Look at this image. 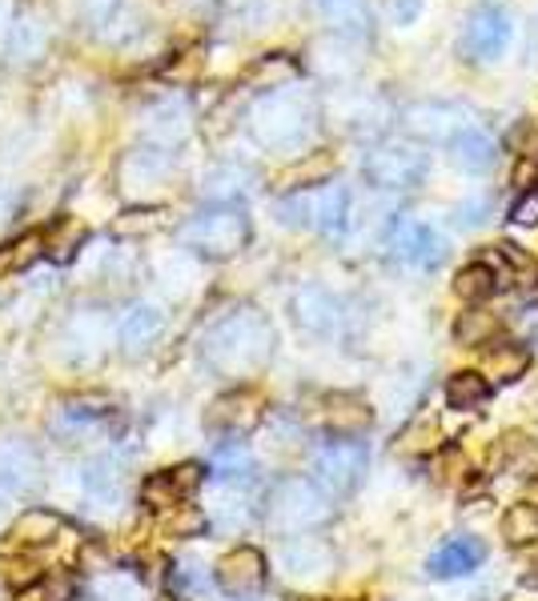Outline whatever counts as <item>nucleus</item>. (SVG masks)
<instances>
[{
    "label": "nucleus",
    "instance_id": "obj_24",
    "mask_svg": "<svg viewBox=\"0 0 538 601\" xmlns=\"http://www.w3.org/2000/svg\"><path fill=\"white\" fill-rule=\"evenodd\" d=\"M370 409H366V401H358V397H330L326 401V425L338 437H358V433L370 430Z\"/></svg>",
    "mask_w": 538,
    "mask_h": 601
},
{
    "label": "nucleus",
    "instance_id": "obj_6",
    "mask_svg": "<svg viewBox=\"0 0 538 601\" xmlns=\"http://www.w3.org/2000/svg\"><path fill=\"white\" fill-rule=\"evenodd\" d=\"M186 245L205 257H234L250 241V217L241 205H210L186 225Z\"/></svg>",
    "mask_w": 538,
    "mask_h": 601
},
{
    "label": "nucleus",
    "instance_id": "obj_23",
    "mask_svg": "<svg viewBox=\"0 0 538 601\" xmlns=\"http://www.w3.org/2000/svg\"><path fill=\"white\" fill-rule=\"evenodd\" d=\"M57 538H64V521L49 509H28L13 521L16 545H49Z\"/></svg>",
    "mask_w": 538,
    "mask_h": 601
},
{
    "label": "nucleus",
    "instance_id": "obj_5",
    "mask_svg": "<svg viewBox=\"0 0 538 601\" xmlns=\"http://www.w3.org/2000/svg\"><path fill=\"white\" fill-rule=\"evenodd\" d=\"M277 217L282 225L294 229H318V233H342L346 217H350V193L342 184H322V189H301L286 193L277 201Z\"/></svg>",
    "mask_w": 538,
    "mask_h": 601
},
{
    "label": "nucleus",
    "instance_id": "obj_39",
    "mask_svg": "<svg viewBox=\"0 0 538 601\" xmlns=\"http://www.w3.org/2000/svg\"><path fill=\"white\" fill-rule=\"evenodd\" d=\"M0 574H4V581L16 589H28V586H37V565L25 562V557H0Z\"/></svg>",
    "mask_w": 538,
    "mask_h": 601
},
{
    "label": "nucleus",
    "instance_id": "obj_16",
    "mask_svg": "<svg viewBox=\"0 0 538 601\" xmlns=\"http://www.w3.org/2000/svg\"><path fill=\"white\" fill-rule=\"evenodd\" d=\"M313 9L322 16V25L330 33H338L342 40H366L374 28L370 4L366 0H313Z\"/></svg>",
    "mask_w": 538,
    "mask_h": 601
},
{
    "label": "nucleus",
    "instance_id": "obj_44",
    "mask_svg": "<svg viewBox=\"0 0 538 601\" xmlns=\"http://www.w3.org/2000/svg\"><path fill=\"white\" fill-rule=\"evenodd\" d=\"M511 217H514L518 225H538V196H535V193H526L523 201L514 205Z\"/></svg>",
    "mask_w": 538,
    "mask_h": 601
},
{
    "label": "nucleus",
    "instance_id": "obj_13",
    "mask_svg": "<svg viewBox=\"0 0 538 601\" xmlns=\"http://www.w3.org/2000/svg\"><path fill=\"white\" fill-rule=\"evenodd\" d=\"M201 485V469L198 466H177L165 469V473H153L145 485H141V502L153 505V509H177L186 505Z\"/></svg>",
    "mask_w": 538,
    "mask_h": 601
},
{
    "label": "nucleus",
    "instance_id": "obj_10",
    "mask_svg": "<svg viewBox=\"0 0 538 601\" xmlns=\"http://www.w3.org/2000/svg\"><path fill=\"white\" fill-rule=\"evenodd\" d=\"M49 40H52L49 16L40 13L37 4H16L13 28H9V40H4L0 57H9L16 64H33L49 52Z\"/></svg>",
    "mask_w": 538,
    "mask_h": 601
},
{
    "label": "nucleus",
    "instance_id": "obj_45",
    "mask_svg": "<svg viewBox=\"0 0 538 601\" xmlns=\"http://www.w3.org/2000/svg\"><path fill=\"white\" fill-rule=\"evenodd\" d=\"M13 16H16V4H13V0H0V52H4V40H9Z\"/></svg>",
    "mask_w": 538,
    "mask_h": 601
},
{
    "label": "nucleus",
    "instance_id": "obj_2",
    "mask_svg": "<svg viewBox=\"0 0 538 601\" xmlns=\"http://www.w3.org/2000/svg\"><path fill=\"white\" fill-rule=\"evenodd\" d=\"M250 133L262 148L274 153H301L318 133V105L306 88L282 85L270 88L253 100L250 109Z\"/></svg>",
    "mask_w": 538,
    "mask_h": 601
},
{
    "label": "nucleus",
    "instance_id": "obj_31",
    "mask_svg": "<svg viewBox=\"0 0 538 601\" xmlns=\"http://www.w3.org/2000/svg\"><path fill=\"white\" fill-rule=\"evenodd\" d=\"M150 141H157L162 148H169L174 141H181L186 136V129H189V112H186V105H162V109L153 112L150 117Z\"/></svg>",
    "mask_w": 538,
    "mask_h": 601
},
{
    "label": "nucleus",
    "instance_id": "obj_8",
    "mask_svg": "<svg viewBox=\"0 0 538 601\" xmlns=\"http://www.w3.org/2000/svg\"><path fill=\"white\" fill-rule=\"evenodd\" d=\"M366 473V449L358 442H330L313 457V478L326 493H350Z\"/></svg>",
    "mask_w": 538,
    "mask_h": 601
},
{
    "label": "nucleus",
    "instance_id": "obj_36",
    "mask_svg": "<svg viewBox=\"0 0 538 601\" xmlns=\"http://www.w3.org/2000/svg\"><path fill=\"white\" fill-rule=\"evenodd\" d=\"M294 73H298V64L289 61V57H282V52H274V57H265L258 69L250 73V81H258V85H265V93L270 88H282L294 81Z\"/></svg>",
    "mask_w": 538,
    "mask_h": 601
},
{
    "label": "nucleus",
    "instance_id": "obj_20",
    "mask_svg": "<svg viewBox=\"0 0 538 601\" xmlns=\"http://www.w3.org/2000/svg\"><path fill=\"white\" fill-rule=\"evenodd\" d=\"M338 169V160L330 157V153H306L301 160H294L282 177H277V189H286V193H301V189H322V184L334 177Z\"/></svg>",
    "mask_w": 538,
    "mask_h": 601
},
{
    "label": "nucleus",
    "instance_id": "obj_7",
    "mask_svg": "<svg viewBox=\"0 0 538 601\" xmlns=\"http://www.w3.org/2000/svg\"><path fill=\"white\" fill-rule=\"evenodd\" d=\"M366 177L378 189H418L426 181V153L410 145H378L366 153Z\"/></svg>",
    "mask_w": 538,
    "mask_h": 601
},
{
    "label": "nucleus",
    "instance_id": "obj_19",
    "mask_svg": "<svg viewBox=\"0 0 538 601\" xmlns=\"http://www.w3.org/2000/svg\"><path fill=\"white\" fill-rule=\"evenodd\" d=\"M451 157H454V165L466 172H487L490 165H494V157H499V145H494V136L490 133L466 124L463 133L451 141Z\"/></svg>",
    "mask_w": 538,
    "mask_h": 601
},
{
    "label": "nucleus",
    "instance_id": "obj_27",
    "mask_svg": "<svg viewBox=\"0 0 538 601\" xmlns=\"http://www.w3.org/2000/svg\"><path fill=\"white\" fill-rule=\"evenodd\" d=\"M45 245H49V241H45L40 233H25V237H16V241H9V245L0 249V277H9V273H25L28 265H37Z\"/></svg>",
    "mask_w": 538,
    "mask_h": 601
},
{
    "label": "nucleus",
    "instance_id": "obj_22",
    "mask_svg": "<svg viewBox=\"0 0 538 601\" xmlns=\"http://www.w3.org/2000/svg\"><path fill=\"white\" fill-rule=\"evenodd\" d=\"M294 313H298L301 325L313 333H330L338 325V301H334L326 289H318V285H310V289H301V293L294 297Z\"/></svg>",
    "mask_w": 538,
    "mask_h": 601
},
{
    "label": "nucleus",
    "instance_id": "obj_37",
    "mask_svg": "<svg viewBox=\"0 0 538 601\" xmlns=\"http://www.w3.org/2000/svg\"><path fill=\"white\" fill-rule=\"evenodd\" d=\"M213 473L217 478H246L250 473V454L241 445H226L222 454L213 457Z\"/></svg>",
    "mask_w": 538,
    "mask_h": 601
},
{
    "label": "nucleus",
    "instance_id": "obj_18",
    "mask_svg": "<svg viewBox=\"0 0 538 601\" xmlns=\"http://www.w3.org/2000/svg\"><path fill=\"white\" fill-rule=\"evenodd\" d=\"M458 117L463 112L454 109V105H410L406 109V129L414 136H430V141H454V136L463 133L458 129Z\"/></svg>",
    "mask_w": 538,
    "mask_h": 601
},
{
    "label": "nucleus",
    "instance_id": "obj_9",
    "mask_svg": "<svg viewBox=\"0 0 538 601\" xmlns=\"http://www.w3.org/2000/svg\"><path fill=\"white\" fill-rule=\"evenodd\" d=\"M511 40V16L494 4H478L463 25V52L466 61H494Z\"/></svg>",
    "mask_w": 538,
    "mask_h": 601
},
{
    "label": "nucleus",
    "instance_id": "obj_34",
    "mask_svg": "<svg viewBox=\"0 0 538 601\" xmlns=\"http://www.w3.org/2000/svg\"><path fill=\"white\" fill-rule=\"evenodd\" d=\"M85 490L93 493V497H113L117 490H121V461L117 457H100V461H93V466L85 469Z\"/></svg>",
    "mask_w": 538,
    "mask_h": 601
},
{
    "label": "nucleus",
    "instance_id": "obj_12",
    "mask_svg": "<svg viewBox=\"0 0 538 601\" xmlns=\"http://www.w3.org/2000/svg\"><path fill=\"white\" fill-rule=\"evenodd\" d=\"M217 586L226 589L229 598H250L265 586V557L253 545H238L217 562Z\"/></svg>",
    "mask_w": 538,
    "mask_h": 601
},
{
    "label": "nucleus",
    "instance_id": "obj_17",
    "mask_svg": "<svg viewBox=\"0 0 538 601\" xmlns=\"http://www.w3.org/2000/svg\"><path fill=\"white\" fill-rule=\"evenodd\" d=\"M487 562V545L482 538H451L446 545L430 553V574L434 577H458V574H470L478 565Z\"/></svg>",
    "mask_w": 538,
    "mask_h": 601
},
{
    "label": "nucleus",
    "instance_id": "obj_4",
    "mask_svg": "<svg viewBox=\"0 0 538 601\" xmlns=\"http://www.w3.org/2000/svg\"><path fill=\"white\" fill-rule=\"evenodd\" d=\"M73 13L88 37L100 40V45H113V49L141 40L150 28L141 0H73Z\"/></svg>",
    "mask_w": 538,
    "mask_h": 601
},
{
    "label": "nucleus",
    "instance_id": "obj_1",
    "mask_svg": "<svg viewBox=\"0 0 538 601\" xmlns=\"http://www.w3.org/2000/svg\"><path fill=\"white\" fill-rule=\"evenodd\" d=\"M201 357L222 377H253L274 357V325L258 309H238L205 333Z\"/></svg>",
    "mask_w": 538,
    "mask_h": 601
},
{
    "label": "nucleus",
    "instance_id": "obj_28",
    "mask_svg": "<svg viewBox=\"0 0 538 601\" xmlns=\"http://www.w3.org/2000/svg\"><path fill=\"white\" fill-rule=\"evenodd\" d=\"M499 289V273L490 269V265H466V269L454 273V293L463 297V301H470V305H478V301H487L490 293Z\"/></svg>",
    "mask_w": 538,
    "mask_h": 601
},
{
    "label": "nucleus",
    "instance_id": "obj_21",
    "mask_svg": "<svg viewBox=\"0 0 538 601\" xmlns=\"http://www.w3.org/2000/svg\"><path fill=\"white\" fill-rule=\"evenodd\" d=\"M165 317H162V309H153V305H133L121 317V329H117V337H121V345H125V353L129 357H138L141 349H150L153 341H157V333H162Z\"/></svg>",
    "mask_w": 538,
    "mask_h": 601
},
{
    "label": "nucleus",
    "instance_id": "obj_15",
    "mask_svg": "<svg viewBox=\"0 0 538 601\" xmlns=\"http://www.w3.org/2000/svg\"><path fill=\"white\" fill-rule=\"evenodd\" d=\"M40 461L25 442L0 445V497H21L37 485Z\"/></svg>",
    "mask_w": 538,
    "mask_h": 601
},
{
    "label": "nucleus",
    "instance_id": "obj_3",
    "mask_svg": "<svg viewBox=\"0 0 538 601\" xmlns=\"http://www.w3.org/2000/svg\"><path fill=\"white\" fill-rule=\"evenodd\" d=\"M270 529H277L282 538H301V533H310V529L326 526L330 521V502L326 493L310 485V481L301 478H286L270 493Z\"/></svg>",
    "mask_w": 538,
    "mask_h": 601
},
{
    "label": "nucleus",
    "instance_id": "obj_46",
    "mask_svg": "<svg viewBox=\"0 0 538 601\" xmlns=\"http://www.w3.org/2000/svg\"><path fill=\"white\" fill-rule=\"evenodd\" d=\"M526 502L530 505H538V473L530 481H526Z\"/></svg>",
    "mask_w": 538,
    "mask_h": 601
},
{
    "label": "nucleus",
    "instance_id": "obj_11",
    "mask_svg": "<svg viewBox=\"0 0 538 601\" xmlns=\"http://www.w3.org/2000/svg\"><path fill=\"white\" fill-rule=\"evenodd\" d=\"M390 257L398 265H410V269H434L442 261V237L430 225L402 217L390 233Z\"/></svg>",
    "mask_w": 538,
    "mask_h": 601
},
{
    "label": "nucleus",
    "instance_id": "obj_33",
    "mask_svg": "<svg viewBox=\"0 0 538 601\" xmlns=\"http://www.w3.org/2000/svg\"><path fill=\"white\" fill-rule=\"evenodd\" d=\"M502 538L511 545H530L538 538V505H511L502 514Z\"/></svg>",
    "mask_w": 538,
    "mask_h": 601
},
{
    "label": "nucleus",
    "instance_id": "obj_41",
    "mask_svg": "<svg viewBox=\"0 0 538 601\" xmlns=\"http://www.w3.org/2000/svg\"><path fill=\"white\" fill-rule=\"evenodd\" d=\"M21 601H69V586L64 581H37L21 593Z\"/></svg>",
    "mask_w": 538,
    "mask_h": 601
},
{
    "label": "nucleus",
    "instance_id": "obj_14",
    "mask_svg": "<svg viewBox=\"0 0 538 601\" xmlns=\"http://www.w3.org/2000/svg\"><path fill=\"white\" fill-rule=\"evenodd\" d=\"M262 409H265V401L250 389L222 393V397L210 406V425L213 430H226V433H250L253 425L262 421Z\"/></svg>",
    "mask_w": 538,
    "mask_h": 601
},
{
    "label": "nucleus",
    "instance_id": "obj_42",
    "mask_svg": "<svg viewBox=\"0 0 538 601\" xmlns=\"http://www.w3.org/2000/svg\"><path fill=\"white\" fill-rule=\"evenodd\" d=\"M422 13V0H390V21L394 25H414Z\"/></svg>",
    "mask_w": 538,
    "mask_h": 601
},
{
    "label": "nucleus",
    "instance_id": "obj_32",
    "mask_svg": "<svg viewBox=\"0 0 538 601\" xmlns=\"http://www.w3.org/2000/svg\"><path fill=\"white\" fill-rule=\"evenodd\" d=\"M502 321L490 313V309H466L463 317H458V325H454V337L463 345H487L494 341V333H499Z\"/></svg>",
    "mask_w": 538,
    "mask_h": 601
},
{
    "label": "nucleus",
    "instance_id": "obj_38",
    "mask_svg": "<svg viewBox=\"0 0 538 601\" xmlns=\"http://www.w3.org/2000/svg\"><path fill=\"white\" fill-rule=\"evenodd\" d=\"M246 172L241 169H217L210 172V193L217 196V205H234V193L241 189Z\"/></svg>",
    "mask_w": 538,
    "mask_h": 601
},
{
    "label": "nucleus",
    "instance_id": "obj_43",
    "mask_svg": "<svg viewBox=\"0 0 538 601\" xmlns=\"http://www.w3.org/2000/svg\"><path fill=\"white\" fill-rule=\"evenodd\" d=\"M535 181H538V160L530 157V153H523L518 165H514V184H518V189H530Z\"/></svg>",
    "mask_w": 538,
    "mask_h": 601
},
{
    "label": "nucleus",
    "instance_id": "obj_25",
    "mask_svg": "<svg viewBox=\"0 0 538 601\" xmlns=\"http://www.w3.org/2000/svg\"><path fill=\"white\" fill-rule=\"evenodd\" d=\"M282 565H286L294 577H322L330 569V553H326V545L301 538V541H294V545H286Z\"/></svg>",
    "mask_w": 538,
    "mask_h": 601
},
{
    "label": "nucleus",
    "instance_id": "obj_30",
    "mask_svg": "<svg viewBox=\"0 0 538 601\" xmlns=\"http://www.w3.org/2000/svg\"><path fill=\"white\" fill-rule=\"evenodd\" d=\"M499 466L506 473H535L538 466V445L523 433H506L499 442Z\"/></svg>",
    "mask_w": 538,
    "mask_h": 601
},
{
    "label": "nucleus",
    "instance_id": "obj_29",
    "mask_svg": "<svg viewBox=\"0 0 538 601\" xmlns=\"http://www.w3.org/2000/svg\"><path fill=\"white\" fill-rule=\"evenodd\" d=\"M490 397V385L482 373H454L451 381H446V401H451V409H482Z\"/></svg>",
    "mask_w": 538,
    "mask_h": 601
},
{
    "label": "nucleus",
    "instance_id": "obj_40",
    "mask_svg": "<svg viewBox=\"0 0 538 601\" xmlns=\"http://www.w3.org/2000/svg\"><path fill=\"white\" fill-rule=\"evenodd\" d=\"M201 526H205V517H201L198 509H186V505H177L174 514L162 521V529L165 533H174V538H189V533H198Z\"/></svg>",
    "mask_w": 538,
    "mask_h": 601
},
{
    "label": "nucleus",
    "instance_id": "obj_35",
    "mask_svg": "<svg viewBox=\"0 0 538 601\" xmlns=\"http://www.w3.org/2000/svg\"><path fill=\"white\" fill-rule=\"evenodd\" d=\"M398 449L402 454H430V449H439V425L430 418H418L414 425L402 430Z\"/></svg>",
    "mask_w": 538,
    "mask_h": 601
},
{
    "label": "nucleus",
    "instance_id": "obj_26",
    "mask_svg": "<svg viewBox=\"0 0 538 601\" xmlns=\"http://www.w3.org/2000/svg\"><path fill=\"white\" fill-rule=\"evenodd\" d=\"M526 369H530V349L526 345H494L487 353V373L494 381H518L526 377Z\"/></svg>",
    "mask_w": 538,
    "mask_h": 601
}]
</instances>
